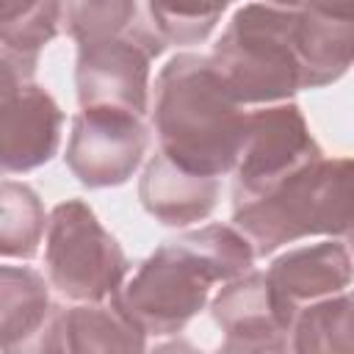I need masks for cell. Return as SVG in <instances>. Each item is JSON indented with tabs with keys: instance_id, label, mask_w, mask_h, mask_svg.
<instances>
[{
	"instance_id": "9a60e30c",
	"label": "cell",
	"mask_w": 354,
	"mask_h": 354,
	"mask_svg": "<svg viewBox=\"0 0 354 354\" xmlns=\"http://www.w3.org/2000/svg\"><path fill=\"white\" fill-rule=\"evenodd\" d=\"M61 28V0H0V72L33 80L39 53Z\"/></svg>"
},
{
	"instance_id": "5bb4252c",
	"label": "cell",
	"mask_w": 354,
	"mask_h": 354,
	"mask_svg": "<svg viewBox=\"0 0 354 354\" xmlns=\"http://www.w3.org/2000/svg\"><path fill=\"white\" fill-rule=\"evenodd\" d=\"M296 50L301 61V88H324L354 66V17L318 8H299Z\"/></svg>"
},
{
	"instance_id": "2e32d148",
	"label": "cell",
	"mask_w": 354,
	"mask_h": 354,
	"mask_svg": "<svg viewBox=\"0 0 354 354\" xmlns=\"http://www.w3.org/2000/svg\"><path fill=\"white\" fill-rule=\"evenodd\" d=\"M53 313L41 274L25 266L0 268V346L6 354L36 348Z\"/></svg>"
},
{
	"instance_id": "7402d4cb",
	"label": "cell",
	"mask_w": 354,
	"mask_h": 354,
	"mask_svg": "<svg viewBox=\"0 0 354 354\" xmlns=\"http://www.w3.org/2000/svg\"><path fill=\"white\" fill-rule=\"evenodd\" d=\"M271 6H282V8H307L310 0H266Z\"/></svg>"
},
{
	"instance_id": "ba28073f",
	"label": "cell",
	"mask_w": 354,
	"mask_h": 354,
	"mask_svg": "<svg viewBox=\"0 0 354 354\" xmlns=\"http://www.w3.org/2000/svg\"><path fill=\"white\" fill-rule=\"evenodd\" d=\"M147 144L149 133L141 113L111 105L80 108L72 119L64 160L77 183L88 188H111L124 185L136 174Z\"/></svg>"
},
{
	"instance_id": "e0dca14e",
	"label": "cell",
	"mask_w": 354,
	"mask_h": 354,
	"mask_svg": "<svg viewBox=\"0 0 354 354\" xmlns=\"http://www.w3.org/2000/svg\"><path fill=\"white\" fill-rule=\"evenodd\" d=\"M290 351L354 354V290L307 301L299 307L290 335Z\"/></svg>"
},
{
	"instance_id": "9c48e42d",
	"label": "cell",
	"mask_w": 354,
	"mask_h": 354,
	"mask_svg": "<svg viewBox=\"0 0 354 354\" xmlns=\"http://www.w3.org/2000/svg\"><path fill=\"white\" fill-rule=\"evenodd\" d=\"M210 313L224 332L221 351H288L299 310L274 290L266 274L249 271L224 282Z\"/></svg>"
},
{
	"instance_id": "3957f363",
	"label": "cell",
	"mask_w": 354,
	"mask_h": 354,
	"mask_svg": "<svg viewBox=\"0 0 354 354\" xmlns=\"http://www.w3.org/2000/svg\"><path fill=\"white\" fill-rule=\"evenodd\" d=\"M257 257L310 235L354 232V158H318L263 196L232 205Z\"/></svg>"
},
{
	"instance_id": "7c38bea8",
	"label": "cell",
	"mask_w": 354,
	"mask_h": 354,
	"mask_svg": "<svg viewBox=\"0 0 354 354\" xmlns=\"http://www.w3.org/2000/svg\"><path fill=\"white\" fill-rule=\"evenodd\" d=\"M144 210L166 227H188L205 221L218 202V177L191 171L158 152L138 180Z\"/></svg>"
},
{
	"instance_id": "603a6c76",
	"label": "cell",
	"mask_w": 354,
	"mask_h": 354,
	"mask_svg": "<svg viewBox=\"0 0 354 354\" xmlns=\"http://www.w3.org/2000/svg\"><path fill=\"white\" fill-rule=\"evenodd\" d=\"M346 243H348V252H351V257H354V232L346 235Z\"/></svg>"
},
{
	"instance_id": "44dd1931",
	"label": "cell",
	"mask_w": 354,
	"mask_h": 354,
	"mask_svg": "<svg viewBox=\"0 0 354 354\" xmlns=\"http://www.w3.org/2000/svg\"><path fill=\"white\" fill-rule=\"evenodd\" d=\"M307 8H318L337 17H354V0H310Z\"/></svg>"
},
{
	"instance_id": "8fae6325",
	"label": "cell",
	"mask_w": 354,
	"mask_h": 354,
	"mask_svg": "<svg viewBox=\"0 0 354 354\" xmlns=\"http://www.w3.org/2000/svg\"><path fill=\"white\" fill-rule=\"evenodd\" d=\"M147 332H141L113 301H80L53 313L36 351H144Z\"/></svg>"
},
{
	"instance_id": "7a4b0ae2",
	"label": "cell",
	"mask_w": 354,
	"mask_h": 354,
	"mask_svg": "<svg viewBox=\"0 0 354 354\" xmlns=\"http://www.w3.org/2000/svg\"><path fill=\"white\" fill-rule=\"evenodd\" d=\"M243 105L218 77L210 55L177 53L155 80L152 127L174 163L221 177L235 169L246 138Z\"/></svg>"
},
{
	"instance_id": "4fadbf2b",
	"label": "cell",
	"mask_w": 354,
	"mask_h": 354,
	"mask_svg": "<svg viewBox=\"0 0 354 354\" xmlns=\"http://www.w3.org/2000/svg\"><path fill=\"white\" fill-rule=\"evenodd\" d=\"M266 277L274 290L299 310L307 301L346 290L354 279V263L348 246L337 241H324L279 254L268 266Z\"/></svg>"
},
{
	"instance_id": "ffe728a7",
	"label": "cell",
	"mask_w": 354,
	"mask_h": 354,
	"mask_svg": "<svg viewBox=\"0 0 354 354\" xmlns=\"http://www.w3.org/2000/svg\"><path fill=\"white\" fill-rule=\"evenodd\" d=\"M232 0H147L152 28L166 44H199L205 41Z\"/></svg>"
},
{
	"instance_id": "52a82bcc",
	"label": "cell",
	"mask_w": 354,
	"mask_h": 354,
	"mask_svg": "<svg viewBox=\"0 0 354 354\" xmlns=\"http://www.w3.org/2000/svg\"><path fill=\"white\" fill-rule=\"evenodd\" d=\"M324 158L318 141L293 102H274L252 111L246 138L235 163V202L268 194L301 166Z\"/></svg>"
},
{
	"instance_id": "d6986e66",
	"label": "cell",
	"mask_w": 354,
	"mask_h": 354,
	"mask_svg": "<svg viewBox=\"0 0 354 354\" xmlns=\"http://www.w3.org/2000/svg\"><path fill=\"white\" fill-rule=\"evenodd\" d=\"M61 25L77 47L124 36L141 25L138 0H61Z\"/></svg>"
},
{
	"instance_id": "ac0fdd59",
	"label": "cell",
	"mask_w": 354,
	"mask_h": 354,
	"mask_svg": "<svg viewBox=\"0 0 354 354\" xmlns=\"http://www.w3.org/2000/svg\"><path fill=\"white\" fill-rule=\"evenodd\" d=\"M0 252L6 260L19 257L30 260L39 252L41 238L47 235L44 205L33 188L25 183L3 180L0 185Z\"/></svg>"
},
{
	"instance_id": "30bf717a",
	"label": "cell",
	"mask_w": 354,
	"mask_h": 354,
	"mask_svg": "<svg viewBox=\"0 0 354 354\" xmlns=\"http://www.w3.org/2000/svg\"><path fill=\"white\" fill-rule=\"evenodd\" d=\"M64 113L33 80L0 72V163L6 174L44 166L61 144Z\"/></svg>"
},
{
	"instance_id": "6da1fadb",
	"label": "cell",
	"mask_w": 354,
	"mask_h": 354,
	"mask_svg": "<svg viewBox=\"0 0 354 354\" xmlns=\"http://www.w3.org/2000/svg\"><path fill=\"white\" fill-rule=\"evenodd\" d=\"M254 249L238 227L207 224L158 246L111 301L147 335H177L205 310L210 288L252 271Z\"/></svg>"
},
{
	"instance_id": "5b68a950",
	"label": "cell",
	"mask_w": 354,
	"mask_h": 354,
	"mask_svg": "<svg viewBox=\"0 0 354 354\" xmlns=\"http://www.w3.org/2000/svg\"><path fill=\"white\" fill-rule=\"evenodd\" d=\"M44 263L50 285L72 301L111 299L130 271V260L119 241L100 224L83 199H66L53 207Z\"/></svg>"
},
{
	"instance_id": "8992f818",
	"label": "cell",
	"mask_w": 354,
	"mask_h": 354,
	"mask_svg": "<svg viewBox=\"0 0 354 354\" xmlns=\"http://www.w3.org/2000/svg\"><path fill=\"white\" fill-rule=\"evenodd\" d=\"M163 47V36L144 22L124 36L80 44L75 64L80 108L111 105L144 116L149 111V64Z\"/></svg>"
},
{
	"instance_id": "277c9868",
	"label": "cell",
	"mask_w": 354,
	"mask_h": 354,
	"mask_svg": "<svg viewBox=\"0 0 354 354\" xmlns=\"http://www.w3.org/2000/svg\"><path fill=\"white\" fill-rule=\"evenodd\" d=\"M296 14L271 3H249L232 14L210 61L241 105L288 102L301 88Z\"/></svg>"
}]
</instances>
